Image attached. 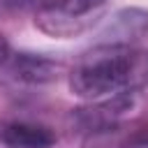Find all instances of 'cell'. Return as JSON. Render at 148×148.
Wrapping results in <instances>:
<instances>
[{
  "label": "cell",
  "instance_id": "5b68a950",
  "mask_svg": "<svg viewBox=\"0 0 148 148\" xmlns=\"http://www.w3.org/2000/svg\"><path fill=\"white\" fill-rule=\"evenodd\" d=\"M134 95H120V97H106L95 99L86 109H76L72 113V120L76 127H81L88 134H102L118 130V123L125 118V113L132 109Z\"/></svg>",
  "mask_w": 148,
  "mask_h": 148
},
{
  "label": "cell",
  "instance_id": "8992f818",
  "mask_svg": "<svg viewBox=\"0 0 148 148\" xmlns=\"http://www.w3.org/2000/svg\"><path fill=\"white\" fill-rule=\"evenodd\" d=\"M0 143L7 148H51L56 134L39 123L0 118Z\"/></svg>",
  "mask_w": 148,
  "mask_h": 148
},
{
  "label": "cell",
  "instance_id": "277c9868",
  "mask_svg": "<svg viewBox=\"0 0 148 148\" xmlns=\"http://www.w3.org/2000/svg\"><path fill=\"white\" fill-rule=\"evenodd\" d=\"M0 72L21 83H49L58 79L60 65L46 56L14 51L7 44H0Z\"/></svg>",
  "mask_w": 148,
  "mask_h": 148
},
{
  "label": "cell",
  "instance_id": "52a82bcc",
  "mask_svg": "<svg viewBox=\"0 0 148 148\" xmlns=\"http://www.w3.org/2000/svg\"><path fill=\"white\" fill-rule=\"evenodd\" d=\"M130 148H148V143H139V146H130Z\"/></svg>",
  "mask_w": 148,
  "mask_h": 148
},
{
  "label": "cell",
  "instance_id": "6da1fadb",
  "mask_svg": "<svg viewBox=\"0 0 148 148\" xmlns=\"http://www.w3.org/2000/svg\"><path fill=\"white\" fill-rule=\"evenodd\" d=\"M148 86V49L99 46L86 51L69 72L74 95L95 102L120 95H136Z\"/></svg>",
  "mask_w": 148,
  "mask_h": 148
},
{
  "label": "cell",
  "instance_id": "7a4b0ae2",
  "mask_svg": "<svg viewBox=\"0 0 148 148\" xmlns=\"http://www.w3.org/2000/svg\"><path fill=\"white\" fill-rule=\"evenodd\" d=\"M106 0H42L35 23L51 37H74L92 23V14Z\"/></svg>",
  "mask_w": 148,
  "mask_h": 148
},
{
  "label": "cell",
  "instance_id": "3957f363",
  "mask_svg": "<svg viewBox=\"0 0 148 148\" xmlns=\"http://www.w3.org/2000/svg\"><path fill=\"white\" fill-rule=\"evenodd\" d=\"M148 35V12L141 7H125L113 12L97 28L95 44L99 46H136Z\"/></svg>",
  "mask_w": 148,
  "mask_h": 148
}]
</instances>
